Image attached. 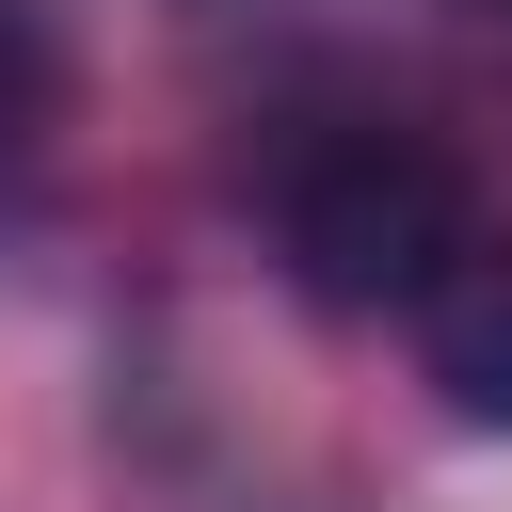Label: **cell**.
<instances>
[{
	"mask_svg": "<svg viewBox=\"0 0 512 512\" xmlns=\"http://www.w3.org/2000/svg\"><path fill=\"white\" fill-rule=\"evenodd\" d=\"M272 240H288V272L320 288V304H416L480 224H464V176L416 144V128H320L304 160H288V192H272Z\"/></svg>",
	"mask_w": 512,
	"mask_h": 512,
	"instance_id": "obj_1",
	"label": "cell"
},
{
	"mask_svg": "<svg viewBox=\"0 0 512 512\" xmlns=\"http://www.w3.org/2000/svg\"><path fill=\"white\" fill-rule=\"evenodd\" d=\"M400 320H416L432 400H448V416H480V432H512V240H464Z\"/></svg>",
	"mask_w": 512,
	"mask_h": 512,
	"instance_id": "obj_2",
	"label": "cell"
},
{
	"mask_svg": "<svg viewBox=\"0 0 512 512\" xmlns=\"http://www.w3.org/2000/svg\"><path fill=\"white\" fill-rule=\"evenodd\" d=\"M48 96H64V64H48V16H32V0H0V160H32Z\"/></svg>",
	"mask_w": 512,
	"mask_h": 512,
	"instance_id": "obj_3",
	"label": "cell"
}]
</instances>
